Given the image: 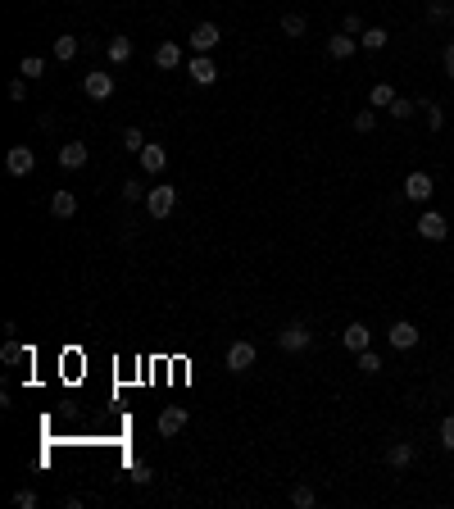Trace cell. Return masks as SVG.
Segmentation results:
<instances>
[{"mask_svg":"<svg viewBox=\"0 0 454 509\" xmlns=\"http://www.w3.org/2000/svg\"><path fill=\"white\" fill-rule=\"evenodd\" d=\"M413 110H418V105H413V100H404V95H395V100H391V119H409Z\"/></svg>","mask_w":454,"mask_h":509,"instance_id":"31","label":"cell"},{"mask_svg":"<svg viewBox=\"0 0 454 509\" xmlns=\"http://www.w3.org/2000/svg\"><path fill=\"white\" fill-rule=\"evenodd\" d=\"M86 159H91V150L82 141H64L60 146V168H86Z\"/></svg>","mask_w":454,"mask_h":509,"instance_id":"11","label":"cell"},{"mask_svg":"<svg viewBox=\"0 0 454 509\" xmlns=\"http://www.w3.org/2000/svg\"><path fill=\"white\" fill-rule=\"evenodd\" d=\"M386 337H391L395 350H413V345H418V328L400 319V323H391V328H386Z\"/></svg>","mask_w":454,"mask_h":509,"instance_id":"10","label":"cell"},{"mask_svg":"<svg viewBox=\"0 0 454 509\" xmlns=\"http://www.w3.org/2000/svg\"><path fill=\"white\" fill-rule=\"evenodd\" d=\"M55 60H60V64L77 60V37H55Z\"/></svg>","mask_w":454,"mask_h":509,"instance_id":"23","label":"cell"},{"mask_svg":"<svg viewBox=\"0 0 454 509\" xmlns=\"http://www.w3.org/2000/svg\"><path fill=\"white\" fill-rule=\"evenodd\" d=\"M128 477H132L137 487H146V482H150V468L141 464V459H132V464H128Z\"/></svg>","mask_w":454,"mask_h":509,"instance_id":"32","label":"cell"},{"mask_svg":"<svg viewBox=\"0 0 454 509\" xmlns=\"http://www.w3.org/2000/svg\"><path fill=\"white\" fill-rule=\"evenodd\" d=\"M141 168H146V173H163V164H168V150H163L159 146V141H146V150H141Z\"/></svg>","mask_w":454,"mask_h":509,"instance_id":"13","label":"cell"},{"mask_svg":"<svg viewBox=\"0 0 454 509\" xmlns=\"http://www.w3.org/2000/svg\"><path fill=\"white\" fill-rule=\"evenodd\" d=\"M218 41H223L218 23H196V27H191V51H196V55H209Z\"/></svg>","mask_w":454,"mask_h":509,"instance_id":"6","label":"cell"},{"mask_svg":"<svg viewBox=\"0 0 454 509\" xmlns=\"http://www.w3.org/2000/svg\"><path fill=\"white\" fill-rule=\"evenodd\" d=\"M132 60V37H109V64H128Z\"/></svg>","mask_w":454,"mask_h":509,"instance_id":"20","label":"cell"},{"mask_svg":"<svg viewBox=\"0 0 454 509\" xmlns=\"http://www.w3.org/2000/svg\"><path fill=\"white\" fill-rule=\"evenodd\" d=\"M187 73H191V82H196V86H214L218 82V69H214L209 55H196V60L187 64Z\"/></svg>","mask_w":454,"mask_h":509,"instance_id":"9","label":"cell"},{"mask_svg":"<svg viewBox=\"0 0 454 509\" xmlns=\"http://www.w3.org/2000/svg\"><path fill=\"white\" fill-rule=\"evenodd\" d=\"M182 428H187V409H182V405H168L159 414V437H178Z\"/></svg>","mask_w":454,"mask_h":509,"instance_id":"12","label":"cell"},{"mask_svg":"<svg viewBox=\"0 0 454 509\" xmlns=\"http://www.w3.org/2000/svg\"><path fill=\"white\" fill-rule=\"evenodd\" d=\"M432 191H436V182H432L422 168H413L409 178H404V196H409V200H418V205H427V200H432Z\"/></svg>","mask_w":454,"mask_h":509,"instance_id":"4","label":"cell"},{"mask_svg":"<svg viewBox=\"0 0 454 509\" xmlns=\"http://www.w3.org/2000/svg\"><path fill=\"white\" fill-rule=\"evenodd\" d=\"M255 359H259L255 341H232L227 345V369L232 373H250V369H255Z\"/></svg>","mask_w":454,"mask_h":509,"instance_id":"3","label":"cell"},{"mask_svg":"<svg viewBox=\"0 0 454 509\" xmlns=\"http://www.w3.org/2000/svg\"><path fill=\"white\" fill-rule=\"evenodd\" d=\"M441 64H446V78H454V37L446 41V55H441Z\"/></svg>","mask_w":454,"mask_h":509,"instance_id":"37","label":"cell"},{"mask_svg":"<svg viewBox=\"0 0 454 509\" xmlns=\"http://www.w3.org/2000/svg\"><path fill=\"white\" fill-rule=\"evenodd\" d=\"M291 505L295 509H314L318 505V491H314V487H295V491H291Z\"/></svg>","mask_w":454,"mask_h":509,"instance_id":"27","label":"cell"},{"mask_svg":"<svg viewBox=\"0 0 454 509\" xmlns=\"http://www.w3.org/2000/svg\"><path fill=\"white\" fill-rule=\"evenodd\" d=\"M418 110H427V128H432V132H441V128H446V110H441L436 100H422Z\"/></svg>","mask_w":454,"mask_h":509,"instance_id":"26","label":"cell"},{"mask_svg":"<svg viewBox=\"0 0 454 509\" xmlns=\"http://www.w3.org/2000/svg\"><path fill=\"white\" fill-rule=\"evenodd\" d=\"M23 95H27V78H14L9 82V100H23Z\"/></svg>","mask_w":454,"mask_h":509,"instance_id":"38","label":"cell"},{"mask_svg":"<svg viewBox=\"0 0 454 509\" xmlns=\"http://www.w3.org/2000/svg\"><path fill=\"white\" fill-rule=\"evenodd\" d=\"M386 41H391V32H386V27H363V37H359L363 51H386Z\"/></svg>","mask_w":454,"mask_h":509,"instance_id":"19","label":"cell"},{"mask_svg":"<svg viewBox=\"0 0 454 509\" xmlns=\"http://www.w3.org/2000/svg\"><path fill=\"white\" fill-rule=\"evenodd\" d=\"M123 150H132V155H141V150H146V137H141V128H128V132H123Z\"/></svg>","mask_w":454,"mask_h":509,"instance_id":"28","label":"cell"},{"mask_svg":"<svg viewBox=\"0 0 454 509\" xmlns=\"http://www.w3.org/2000/svg\"><path fill=\"white\" fill-rule=\"evenodd\" d=\"M5 168L14 173V178H27V173L36 168V155H32V146H9V155H5Z\"/></svg>","mask_w":454,"mask_h":509,"instance_id":"8","label":"cell"},{"mask_svg":"<svg viewBox=\"0 0 454 509\" xmlns=\"http://www.w3.org/2000/svg\"><path fill=\"white\" fill-rule=\"evenodd\" d=\"M441 446L454 450V414H450V418H441Z\"/></svg>","mask_w":454,"mask_h":509,"instance_id":"33","label":"cell"},{"mask_svg":"<svg viewBox=\"0 0 454 509\" xmlns=\"http://www.w3.org/2000/svg\"><path fill=\"white\" fill-rule=\"evenodd\" d=\"M354 46H359V37H350V32H336L332 41H327V55H332V60H350V55H354Z\"/></svg>","mask_w":454,"mask_h":509,"instance_id":"16","label":"cell"},{"mask_svg":"<svg viewBox=\"0 0 454 509\" xmlns=\"http://www.w3.org/2000/svg\"><path fill=\"white\" fill-rule=\"evenodd\" d=\"M454 18V0H427V23H450Z\"/></svg>","mask_w":454,"mask_h":509,"instance_id":"21","label":"cell"},{"mask_svg":"<svg viewBox=\"0 0 454 509\" xmlns=\"http://www.w3.org/2000/svg\"><path fill=\"white\" fill-rule=\"evenodd\" d=\"M14 505L18 509H36V491H14Z\"/></svg>","mask_w":454,"mask_h":509,"instance_id":"36","label":"cell"},{"mask_svg":"<svg viewBox=\"0 0 454 509\" xmlns=\"http://www.w3.org/2000/svg\"><path fill=\"white\" fill-rule=\"evenodd\" d=\"M368 341H373V332L363 328V323H350V328L341 332V345H345V350H354V355H359V350H368Z\"/></svg>","mask_w":454,"mask_h":509,"instance_id":"14","label":"cell"},{"mask_svg":"<svg viewBox=\"0 0 454 509\" xmlns=\"http://www.w3.org/2000/svg\"><path fill=\"white\" fill-rule=\"evenodd\" d=\"M386 464H391V468H409V464H413V446H409V441H391V450H386Z\"/></svg>","mask_w":454,"mask_h":509,"instance_id":"18","label":"cell"},{"mask_svg":"<svg viewBox=\"0 0 454 509\" xmlns=\"http://www.w3.org/2000/svg\"><path fill=\"white\" fill-rule=\"evenodd\" d=\"M146 209H150V218H168L173 209H178V187H173V182H159V187H150Z\"/></svg>","mask_w":454,"mask_h":509,"instance_id":"2","label":"cell"},{"mask_svg":"<svg viewBox=\"0 0 454 509\" xmlns=\"http://www.w3.org/2000/svg\"><path fill=\"white\" fill-rule=\"evenodd\" d=\"M82 91L91 95V100H109L114 95V73H100V69H91L82 78Z\"/></svg>","mask_w":454,"mask_h":509,"instance_id":"7","label":"cell"},{"mask_svg":"<svg viewBox=\"0 0 454 509\" xmlns=\"http://www.w3.org/2000/svg\"><path fill=\"white\" fill-rule=\"evenodd\" d=\"M182 64V46L178 41H159L154 46V69H178Z\"/></svg>","mask_w":454,"mask_h":509,"instance_id":"15","label":"cell"},{"mask_svg":"<svg viewBox=\"0 0 454 509\" xmlns=\"http://www.w3.org/2000/svg\"><path fill=\"white\" fill-rule=\"evenodd\" d=\"M123 200H132V205L141 200V182H137V178H132V182H123Z\"/></svg>","mask_w":454,"mask_h":509,"instance_id":"35","label":"cell"},{"mask_svg":"<svg viewBox=\"0 0 454 509\" xmlns=\"http://www.w3.org/2000/svg\"><path fill=\"white\" fill-rule=\"evenodd\" d=\"M359 369L363 373H382V355L378 350H359Z\"/></svg>","mask_w":454,"mask_h":509,"instance_id":"30","label":"cell"},{"mask_svg":"<svg viewBox=\"0 0 454 509\" xmlns=\"http://www.w3.org/2000/svg\"><path fill=\"white\" fill-rule=\"evenodd\" d=\"M282 32L286 37H305L309 32V18L305 14H282Z\"/></svg>","mask_w":454,"mask_h":509,"instance_id":"24","label":"cell"},{"mask_svg":"<svg viewBox=\"0 0 454 509\" xmlns=\"http://www.w3.org/2000/svg\"><path fill=\"white\" fill-rule=\"evenodd\" d=\"M341 32H350V37H363V18H359V14H345Z\"/></svg>","mask_w":454,"mask_h":509,"instance_id":"34","label":"cell"},{"mask_svg":"<svg viewBox=\"0 0 454 509\" xmlns=\"http://www.w3.org/2000/svg\"><path fill=\"white\" fill-rule=\"evenodd\" d=\"M51 214L55 218H73L77 214V196H73V191H55V196H51Z\"/></svg>","mask_w":454,"mask_h":509,"instance_id":"17","label":"cell"},{"mask_svg":"<svg viewBox=\"0 0 454 509\" xmlns=\"http://www.w3.org/2000/svg\"><path fill=\"white\" fill-rule=\"evenodd\" d=\"M368 100H373V110H391V100H395V86L391 82H378L368 91Z\"/></svg>","mask_w":454,"mask_h":509,"instance_id":"22","label":"cell"},{"mask_svg":"<svg viewBox=\"0 0 454 509\" xmlns=\"http://www.w3.org/2000/svg\"><path fill=\"white\" fill-rule=\"evenodd\" d=\"M446 232H450L446 214H436V209H422V214H418V237H427V242H446Z\"/></svg>","mask_w":454,"mask_h":509,"instance_id":"5","label":"cell"},{"mask_svg":"<svg viewBox=\"0 0 454 509\" xmlns=\"http://www.w3.org/2000/svg\"><path fill=\"white\" fill-rule=\"evenodd\" d=\"M309 345H314V328H305V323H286V328H277V350H282V355H305Z\"/></svg>","mask_w":454,"mask_h":509,"instance_id":"1","label":"cell"},{"mask_svg":"<svg viewBox=\"0 0 454 509\" xmlns=\"http://www.w3.org/2000/svg\"><path fill=\"white\" fill-rule=\"evenodd\" d=\"M373 128H378V114H373V110H359V114H354V132H363V137H368Z\"/></svg>","mask_w":454,"mask_h":509,"instance_id":"29","label":"cell"},{"mask_svg":"<svg viewBox=\"0 0 454 509\" xmlns=\"http://www.w3.org/2000/svg\"><path fill=\"white\" fill-rule=\"evenodd\" d=\"M18 73H23V78H41L46 60H41V55H23V60H18Z\"/></svg>","mask_w":454,"mask_h":509,"instance_id":"25","label":"cell"}]
</instances>
